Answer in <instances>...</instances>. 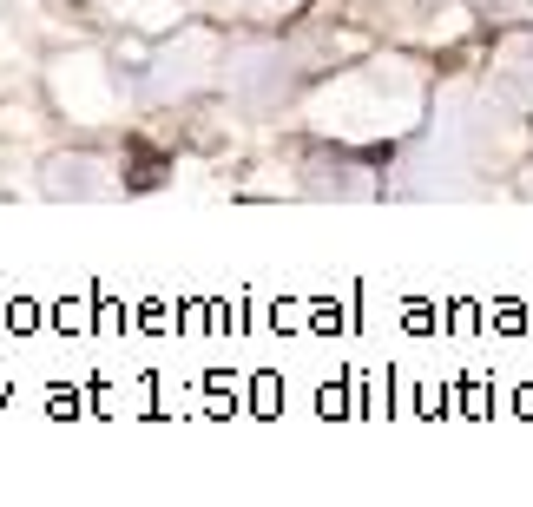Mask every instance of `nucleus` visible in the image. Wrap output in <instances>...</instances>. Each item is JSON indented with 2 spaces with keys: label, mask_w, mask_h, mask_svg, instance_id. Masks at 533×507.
Segmentation results:
<instances>
[{
  "label": "nucleus",
  "mask_w": 533,
  "mask_h": 507,
  "mask_svg": "<svg viewBox=\"0 0 533 507\" xmlns=\"http://www.w3.org/2000/svg\"><path fill=\"white\" fill-rule=\"evenodd\" d=\"M158 178H165V159H158L152 145H139V139H132V172H126V185H132V191H152Z\"/></svg>",
  "instance_id": "1"
}]
</instances>
